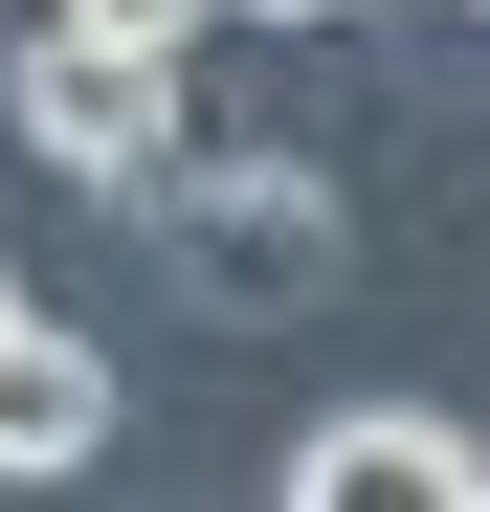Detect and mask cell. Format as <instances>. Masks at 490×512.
<instances>
[{
    "mask_svg": "<svg viewBox=\"0 0 490 512\" xmlns=\"http://www.w3.org/2000/svg\"><path fill=\"white\" fill-rule=\"evenodd\" d=\"M223 23H357V0H223Z\"/></svg>",
    "mask_w": 490,
    "mask_h": 512,
    "instance_id": "cell-6",
    "label": "cell"
},
{
    "mask_svg": "<svg viewBox=\"0 0 490 512\" xmlns=\"http://www.w3.org/2000/svg\"><path fill=\"white\" fill-rule=\"evenodd\" d=\"M90 446H112V357L67 312H0V490H67Z\"/></svg>",
    "mask_w": 490,
    "mask_h": 512,
    "instance_id": "cell-4",
    "label": "cell"
},
{
    "mask_svg": "<svg viewBox=\"0 0 490 512\" xmlns=\"http://www.w3.org/2000/svg\"><path fill=\"white\" fill-rule=\"evenodd\" d=\"M0 112H23V156H67L90 201H134L156 156H179V45H112V23H23V67H0Z\"/></svg>",
    "mask_w": 490,
    "mask_h": 512,
    "instance_id": "cell-2",
    "label": "cell"
},
{
    "mask_svg": "<svg viewBox=\"0 0 490 512\" xmlns=\"http://www.w3.org/2000/svg\"><path fill=\"white\" fill-rule=\"evenodd\" d=\"M0 312H23V268H0Z\"/></svg>",
    "mask_w": 490,
    "mask_h": 512,
    "instance_id": "cell-7",
    "label": "cell"
},
{
    "mask_svg": "<svg viewBox=\"0 0 490 512\" xmlns=\"http://www.w3.org/2000/svg\"><path fill=\"white\" fill-rule=\"evenodd\" d=\"M268 490H290V512H490V446H468L446 401H335Z\"/></svg>",
    "mask_w": 490,
    "mask_h": 512,
    "instance_id": "cell-3",
    "label": "cell"
},
{
    "mask_svg": "<svg viewBox=\"0 0 490 512\" xmlns=\"http://www.w3.org/2000/svg\"><path fill=\"white\" fill-rule=\"evenodd\" d=\"M67 23H112V45H201L223 0H67Z\"/></svg>",
    "mask_w": 490,
    "mask_h": 512,
    "instance_id": "cell-5",
    "label": "cell"
},
{
    "mask_svg": "<svg viewBox=\"0 0 490 512\" xmlns=\"http://www.w3.org/2000/svg\"><path fill=\"white\" fill-rule=\"evenodd\" d=\"M134 223H156V268H179L201 312H290V290H335V179H290V156H156L134 179Z\"/></svg>",
    "mask_w": 490,
    "mask_h": 512,
    "instance_id": "cell-1",
    "label": "cell"
}]
</instances>
